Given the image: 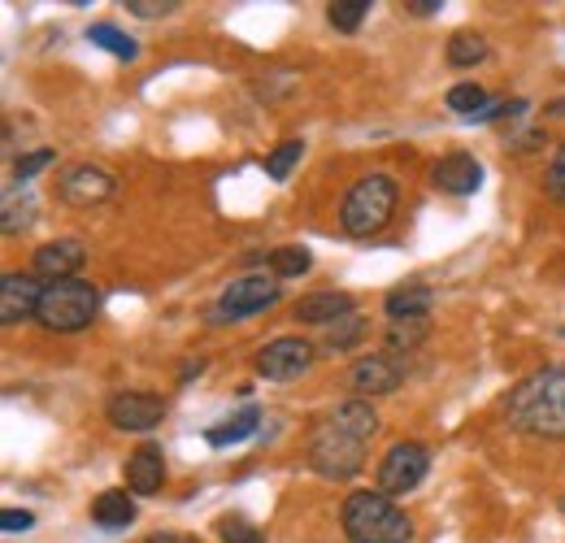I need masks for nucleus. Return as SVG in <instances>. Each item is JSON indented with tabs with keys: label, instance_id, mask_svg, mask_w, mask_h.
<instances>
[{
	"label": "nucleus",
	"instance_id": "f257e3e1",
	"mask_svg": "<svg viewBox=\"0 0 565 543\" xmlns=\"http://www.w3.org/2000/svg\"><path fill=\"white\" fill-rule=\"evenodd\" d=\"M379 435V413L370 401H340L331 405L309 430V470L318 478L344 482L356 478L370 461V439Z\"/></svg>",
	"mask_w": 565,
	"mask_h": 543
},
{
	"label": "nucleus",
	"instance_id": "f03ea898",
	"mask_svg": "<svg viewBox=\"0 0 565 543\" xmlns=\"http://www.w3.org/2000/svg\"><path fill=\"white\" fill-rule=\"evenodd\" d=\"M504 422L518 435L565 439V365H548L522 379L504 401Z\"/></svg>",
	"mask_w": 565,
	"mask_h": 543
},
{
	"label": "nucleus",
	"instance_id": "7ed1b4c3",
	"mask_svg": "<svg viewBox=\"0 0 565 543\" xmlns=\"http://www.w3.org/2000/svg\"><path fill=\"white\" fill-rule=\"evenodd\" d=\"M340 526L349 543H409L414 540V522L405 509L392 504V496L383 491H353L340 509Z\"/></svg>",
	"mask_w": 565,
	"mask_h": 543
},
{
	"label": "nucleus",
	"instance_id": "20e7f679",
	"mask_svg": "<svg viewBox=\"0 0 565 543\" xmlns=\"http://www.w3.org/2000/svg\"><path fill=\"white\" fill-rule=\"evenodd\" d=\"M396 201H401V188H396L392 174H365V179H356L353 188H349V196H344V204H340L344 235H353V239L379 235L392 222Z\"/></svg>",
	"mask_w": 565,
	"mask_h": 543
},
{
	"label": "nucleus",
	"instance_id": "39448f33",
	"mask_svg": "<svg viewBox=\"0 0 565 543\" xmlns=\"http://www.w3.org/2000/svg\"><path fill=\"white\" fill-rule=\"evenodd\" d=\"M96 313H100V287L87 278H62V283H44L35 322L44 331L74 336V331H87L96 322Z\"/></svg>",
	"mask_w": 565,
	"mask_h": 543
},
{
	"label": "nucleus",
	"instance_id": "423d86ee",
	"mask_svg": "<svg viewBox=\"0 0 565 543\" xmlns=\"http://www.w3.org/2000/svg\"><path fill=\"white\" fill-rule=\"evenodd\" d=\"M279 296H282L279 278H266V274H244V278H235V283H226V287H222L217 305L210 309V322H213V327L244 322V318H253V313H262V309L279 305Z\"/></svg>",
	"mask_w": 565,
	"mask_h": 543
},
{
	"label": "nucleus",
	"instance_id": "0eeeda50",
	"mask_svg": "<svg viewBox=\"0 0 565 543\" xmlns=\"http://www.w3.org/2000/svg\"><path fill=\"white\" fill-rule=\"evenodd\" d=\"M426 470H430L426 444L401 439V444H392V448L383 453V461H379V491H383V496H409L426 478Z\"/></svg>",
	"mask_w": 565,
	"mask_h": 543
},
{
	"label": "nucleus",
	"instance_id": "6e6552de",
	"mask_svg": "<svg viewBox=\"0 0 565 543\" xmlns=\"http://www.w3.org/2000/svg\"><path fill=\"white\" fill-rule=\"evenodd\" d=\"M405 374H409V365L396 352H374V356H361L353 370H349V387L356 392V401L392 396L405 383Z\"/></svg>",
	"mask_w": 565,
	"mask_h": 543
},
{
	"label": "nucleus",
	"instance_id": "1a4fd4ad",
	"mask_svg": "<svg viewBox=\"0 0 565 543\" xmlns=\"http://www.w3.org/2000/svg\"><path fill=\"white\" fill-rule=\"evenodd\" d=\"M309 365H313V343L300 340V336H279V340H270L257 352V361H253V370H257L262 379H270V383L300 379Z\"/></svg>",
	"mask_w": 565,
	"mask_h": 543
},
{
	"label": "nucleus",
	"instance_id": "9d476101",
	"mask_svg": "<svg viewBox=\"0 0 565 543\" xmlns=\"http://www.w3.org/2000/svg\"><path fill=\"white\" fill-rule=\"evenodd\" d=\"M44 283L35 274H4L0 278V327H18L40 313Z\"/></svg>",
	"mask_w": 565,
	"mask_h": 543
},
{
	"label": "nucleus",
	"instance_id": "9b49d317",
	"mask_svg": "<svg viewBox=\"0 0 565 543\" xmlns=\"http://www.w3.org/2000/svg\"><path fill=\"white\" fill-rule=\"evenodd\" d=\"M114 174L100 170V166H71L62 179H57V196L74 209H92V204L109 201L114 196Z\"/></svg>",
	"mask_w": 565,
	"mask_h": 543
},
{
	"label": "nucleus",
	"instance_id": "f8f14e48",
	"mask_svg": "<svg viewBox=\"0 0 565 543\" xmlns=\"http://www.w3.org/2000/svg\"><path fill=\"white\" fill-rule=\"evenodd\" d=\"M105 413L118 430H152L166 417V401L152 396V392H114Z\"/></svg>",
	"mask_w": 565,
	"mask_h": 543
},
{
	"label": "nucleus",
	"instance_id": "ddd939ff",
	"mask_svg": "<svg viewBox=\"0 0 565 543\" xmlns=\"http://www.w3.org/2000/svg\"><path fill=\"white\" fill-rule=\"evenodd\" d=\"M430 183L448 196H475L483 188V166L470 152H448L430 166Z\"/></svg>",
	"mask_w": 565,
	"mask_h": 543
},
{
	"label": "nucleus",
	"instance_id": "4468645a",
	"mask_svg": "<svg viewBox=\"0 0 565 543\" xmlns=\"http://www.w3.org/2000/svg\"><path fill=\"white\" fill-rule=\"evenodd\" d=\"M83 262H87V248L78 239H49L44 248H35L31 274L44 283H62V278H78Z\"/></svg>",
	"mask_w": 565,
	"mask_h": 543
},
{
	"label": "nucleus",
	"instance_id": "2eb2a0df",
	"mask_svg": "<svg viewBox=\"0 0 565 543\" xmlns=\"http://www.w3.org/2000/svg\"><path fill=\"white\" fill-rule=\"evenodd\" d=\"M127 487L131 496H157L166 487V457L157 444H143L127 457Z\"/></svg>",
	"mask_w": 565,
	"mask_h": 543
},
{
	"label": "nucleus",
	"instance_id": "dca6fc26",
	"mask_svg": "<svg viewBox=\"0 0 565 543\" xmlns=\"http://www.w3.org/2000/svg\"><path fill=\"white\" fill-rule=\"evenodd\" d=\"M353 313V296L349 291H313L296 305V322H309V327H335L340 318Z\"/></svg>",
	"mask_w": 565,
	"mask_h": 543
},
{
	"label": "nucleus",
	"instance_id": "f3484780",
	"mask_svg": "<svg viewBox=\"0 0 565 543\" xmlns=\"http://www.w3.org/2000/svg\"><path fill=\"white\" fill-rule=\"evenodd\" d=\"M430 305H435V291L426 283H401L387 291L383 309L392 322H405V318H430Z\"/></svg>",
	"mask_w": 565,
	"mask_h": 543
},
{
	"label": "nucleus",
	"instance_id": "a211bd4d",
	"mask_svg": "<svg viewBox=\"0 0 565 543\" xmlns=\"http://www.w3.org/2000/svg\"><path fill=\"white\" fill-rule=\"evenodd\" d=\"M257 426H262V408L244 405L235 417H226V422L210 426V430H205V444H210V448H231V444H244V439H253V435H257Z\"/></svg>",
	"mask_w": 565,
	"mask_h": 543
},
{
	"label": "nucleus",
	"instance_id": "6ab92c4d",
	"mask_svg": "<svg viewBox=\"0 0 565 543\" xmlns=\"http://www.w3.org/2000/svg\"><path fill=\"white\" fill-rule=\"evenodd\" d=\"M92 522L100 531H127L136 522V500L127 491H100L92 504Z\"/></svg>",
	"mask_w": 565,
	"mask_h": 543
},
{
	"label": "nucleus",
	"instance_id": "aec40b11",
	"mask_svg": "<svg viewBox=\"0 0 565 543\" xmlns=\"http://www.w3.org/2000/svg\"><path fill=\"white\" fill-rule=\"evenodd\" d=\"M35 213H40V204H35L31 192L9 188V192H4V213H0V231H4V235H18V231H26V226L35 222Z\"/></svg>",
	"mask_w": 565,
	"mask_h": 543
},
{
	"label": "nucleus",
	"instance_id": "412c9836",
	"mask_svg": "<svg viewBox=\"0 0 565 543\" xmlns=\"http://www.w3.org/2000/svg\"><path fill=\"white\" fill-rule=\"evenodd\" d=\"M87 40L100 44L105 53H114L118 62H136V57H140V44H136L127 31H118L114 22H96V26H87Z\"/></svg>",
	"mask_w": 565,
	"mask_h": 543
},
{
	"label": "nucleus",
	"instance_id": "4be33fe9",
	"mask_svg": "<svg viewBox=\"0 0 565 543\" xmlns=\"http://www.w3.org/2000/svg\"><path fill=\"white\" fill-rule=\"evenodd\" d=\"M479 62H488V40L475 35V31H457V35L448 40V66L470 70V66H479Z\"/></svg>",
	"mask_w": 565,
	"mask_h": 543
},
{
	"label": "nucleus",
	"instance_id": "5701e85b",
	"mask_svg": "<svg viewBox=\"0 0 565 543\" xmlns=\"http://www.w3.org/2000/svg\"><path fill=\"white\" fill-rule=\"evenodd\" d=\"M430 336V318H405V322H392L387 327V352H414L418 343Z\"/></svg>",
	"mask_w": 565,
	"mask_h": 543
},
{
	"label": "nucleus",
	"instance_id": "b1692460",
	"mask_svg": "<svg viewBox=\"0 0 565 543\" xmlns=\"http://www.w3.org/2000/svg\"><path fill=\"white\" fill-rule=\"evenodd\" d=\"M270 270H275V278H300V274L313 270V253H309L305 244L275 248V253H270Z\"/></svg>",
	"mask_w": 565,
	"mask_h": 543
},
{
	"label": "nucleus",
	"instance_id": "393cba45",
	"mask_svg": "<svg viewBox=\"0 0 565 543\" xmlns=\"http://www.w3.org/2000/svg\"><path fill=\"white\" fill-rule=\"evenodd\" d=\"M444 100H448V109H452V114H461L466 123H470V118H479V114L488 109V92H483L479 83H457V87H448V96H444Z\"/></svg>",
	"mask_w": 565,
	"mask_h": 543
},
{
	"label": "nucleus",
	"instance_id": "a878e982",
	"mask_svg": "<svg viewBox=\"0 0 565 543\" xmlns=\"http://www.w3.org/2000/svg\"><path fill=\"white\" fill-rule=\"evenodd\" d=\"M300 157H305V139H282L279 148L266 157V174H270L275 183H287L291 170L300 166Z\"/></svg>",
	"mask_w": 565,
	"mask_h": 543
},
{
	"label": "nucleus",
	"instance_id": "bb28decb",
	"mask_svg": "<svg viewBox=\"0 0 565 543\" xmlns=\"http://www.w3.org/2000/svg\"><path fill=\"white\" fill-rule=\"evenodd\" d=\"M370 0H331L327 4V22L335 26V31H356L365 18H370Z\"/></svg>",
	"mask_w": 565,
	"mask_h": 543
},
{
	"label": "nucleus",
	"instance_id": "cd10ccee",
	"mask_svg": "<svg viewBox=\"0 0 565 543\" xmlns=\"http://www.w3.org/2000/svg\"><path fill=\"white\" fill-rule=\"evenodd\" d=\"M361 336H365V318H361V313H349V318H340L335 327H327V352H349Z\"/></svg>",
	"mask_w": 565,
	"mask_h": 543
},
{
	"label": "nucleus",
	"instance_id": "c85d7f7f",
	"mask_svg": "<svg viewBox=\"0 0 565 543\" xmlns=\"http://www.w3.org/2000/svg\"><path fill=\"white\" fill-rule=\"evenodd\" d=\"M217 540L222 543H266V531H257L248 518H239V513H226L222 522H217Z\"/></svg>",
	"mask_w": 565,
	"mask_h": 543
},
{
	"label": "nucleus",
	"instance_id": "c756f323",
	"mask_svg": "<svg viewBox=\"0 0 565 543\" xmlns=\"http://www.w3.org/2000/svg\"><path fill=\"white\" fill-rule=\"evenodd\" d=\"M57 161V152L53 148H35V152H26V157H18L13 161V183H31L40 170H49Z\"/></svg>",
	"mask_w": 565,
	"mask_h": 543
},
{
	"label": "nucleus",
	"instance_id": "7c9ffc66",
	"mask_svg": "<svg viewBox=\"0 0 565 543\" xmlns=\"http://www.w3.org/2000/svg\"><path fill=\"white\" fill-rule=\"evenodd\" d=\"M544 192L557 204H565V143L557 148V157L548 161V174H544Z\"/></svg>",
	"mask_w": 565,
	"mask_h": 543
},
{
	"label": "nucleus",
	"instance_id": "2f4dec72",
	"mask_svg": "<svg viewBox=\"0 0 565 543\" xmlns=\"http://www.w3.org/2000/svg\"><path fill=\"white\" fill-rule=\"evenodd\" d=\"M35 526V513H26V509H4L0 513V531L4 535H22V531H31Z\"/></svg>",
	"mask_w": 565,
	"mask_h": 543
},
{
	"label": "nucleus",
	"instance_id": "473e14b6",
	"mask_svg": "<svg viewBox=\"0 0 565 543\" xmlns=\"http://www.w3.org/2000/svg\"><path fill=\"white\" fill-rule=\"evenodd\" d=\"M127 9H131L136 18H166V13L179 9V0H127Z\"/></svg>",
	"mask_w": 565,
	"mask_h": 543
},
{
	"label": "nucleus",
	"instance_id": "72a5a7b5",
	"mask_svg": "<svg viewBox=\"0 0 565 543\" xmlns=\"http://www.w3.org/2000/svg\"><path fill=\"white\" fill-rule=\"evenodd\" d=\"M143 543H201L196 535H183V531H157V535H148Z\"/></svg>",
	"mask_w": 565,
	"mask_h": 543
},
{
	"label": "nucleus",
	"instance_id": "f704fd0d",
	"mask_svg": "<svg viewBox=\"0 0 565 543\" xmlns=\"http://www.w3.org/2000/svg\"><path fill=\"white\" fill-rule=\"evenodd\" d=\"M405 9H409V13H418V18H430V13L439 9V0H405Z\"/></svg>",
	"mask_w": 565,
	"mask_h": 543
},
{
	"label": "nucleus",
	"instance_id": "c9c22d12",
	"mask_svg": "<svg viewBox=\"0 0 565 543\" xmlns=\"http://www.w3.org/2000/svg\"><path fill=\"white\" fill-rule=\"evenodd\" d=\"M553 114H557V118H565V100H557V105H553Z\"/></svg>",
	"mask_w": 565,
	"mask_h": 543
},
{
	"label": "nucleus",
	"instance_id": "e433bc0d",
	"mask_svg": "<svg viewBox=\"0 0 565 543\" xmlns=\"http://www.w3.org/2000/svg\"><path fill=\"white\" fill-rule=\"evenodd\" d=\"M562 513H565V496H562Z\"/></svg>",
	"mask_w": 565,
	"mask_h": 543
}]
</instances>
